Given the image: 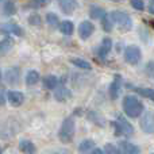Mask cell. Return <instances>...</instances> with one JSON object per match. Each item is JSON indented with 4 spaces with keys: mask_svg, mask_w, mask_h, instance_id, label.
Segmentation results:
<instances>
[{
    "mask_svg": "<svg viewBox=\"0 0 154 154\" xmlns=\"http://www.w3.org/2000/svg\"><path fill=\"white\" fill-rule=\"evenodd\" d=\"M123 109L125 114L130 118H138L143 112V104L139 99H137L133 95H127L123 100Z\"/></svg>",
    "mask_w": 154,
    "mask_h": 154,
    "instance_id": "6da1fadb",
    "label": "cell"
},
{
    "mask_svg": "<svg viewBox=\"0 0 154 154\" xmlns=\"http://www.w3.org/2000/svg\"><path fill=\"white\" fill-rule=\"evenodd\" d=\"M75 119L72 116L66 118V119L62 122L61 128H60L58 133V138L62 143H70L73 141V137H75Z\"/></svg>",
    "mask_w": 154,
    "mask_h": 154,
    "instance_id": "7a4b0ae2",
    "label": "cell"
},
{
    "mask_svg": "<svg viewBox=\"0 0 154 154\" xmlns=\"http://www.w3.org/2000/svg\"><path fill=\"white\" fill-rule=\"evenodd\" d=\"M109 15H111L114 23H116L122 31H130V30L133 29V22H131V18L127 12L114 11V12H111Z\"/></svg>",
    "mask_w": 154,
    "mask_h": 154,
    "instance_id": "3957f363",
    "label": "cell"
},
{
    "mask_svg": "<svg viewBox=\"0 0 154 154\" xmlns=\"http://www.w3.org/2000/svg\"><path fill=\"white\" fill-rule=\"evenodd\" d=\"M112 126L116 128V134H123V135H133L134 134V127L123 116H118V120L112 123Z\"/></svg>",
    "mask_w": 154,
    "mask_h": 154,
    "instance_id": "277c9868",
    "label": "cell"
},
{
    "mask_svg": "<svg viewBox=\"0 0 154 154\" xmlns=\"http://www.w3.org/2000/svg\"><path fill=\"white\" fill-rule=\"evenodd\" d=\"M142 58V53L141 49L138 46H128L125 50V60L128 62L130 65H137L139 64Z\"/></svg>",
    "mask_w": 154,
    "mask_h": 154,
    "instance_id": "5b68a950",
    "label": "cell"
},
{
    "mask_svg": "<svg viewBox=\"0 0 154 154\" xmlns=\"http://www.w3.org/2000/svg\"><path fill=\"white\" fill-rule=\"evenodd\" d=\"M141 127L146 134H152L154 130V119H153V112L147 111L146 114L142 116L141 119Z\"/></svg>",
    "mask_w": 154,
    "mask_h": 154,
    "instance_id": "8992f818",
    "label": "cell"
},
{
    "mask_svg": "<svg viewBox=\"0 0 154 154\" xmlns=\"http://www.w3.org/2000/svg\"><path fill=\"white\" fill-rule=\"evenodd\" d=\"M93 31H95V26H93L89 20H84V22H81V23H80L79 35H80V38H81V39H84V41L88 39V38L93 34Z\"/></svg>",
    "mask_w": 154,
    "mask_h": 154,
    "instance_id": "52a82bcc",
    "label": "cell"
},
{
    "mask_svg": "<svg viewBox=\"0 0 154 154\" xmlns=\"http://www.w3.org/2000/svg\"><path fill=\"white\" fill-rule=\"evenodd\" d=\"M58 5L65 15H72L79 7L77 0H58Z\"/></svg>",
    "mask_w": 154,
    "mask_h": 154,
    "instance_id": "ba28073f",
    "label": "cell"
},
{
    "mask_svg": "<svg viewBox=\"0 0 154 154\" xmlns=\"http://www.w3.org/2000/svg\"><path fill=\"white\" fill-rule=\"evenodd\" d=\"M120 89H122V77L119 75H115L114 81H112L111 85H109V96H111L112 100L119 97Z\"/></svg>",
    "mask_w": 154,
    "mask_h": 154,
    "instance_id": "9c48e42d",
    "label": "cell"
},
{
    "mask_svg": "<svg viewBox=\"0 0 154 154\" xmlns=\"http://www.w3.org/2000/svg\"><path fill=\"white\" fill-rule=\"evenodd\" d=\"M119 152L123 154H141V149L135 146L134 143H130L127 141H120L119 142Z\"/></svg>",
    "mask_w": 154,
    "mask_h": 154,
    "instance_id": "30bf717a",
    "label": "cell"
},
{
    "mask_svg": "<svg viewBox=\"0 0 154 154\" xmlns=\"http://www.w3.org/2000/svg\"><path fill=\"white\" fill-rule=\"evenodd\" d=\"M8 101H10L14 107H19L23 104L24 96L20 91H10V92H8Z\"/></svg>",
    "mask_w": 154,
    "mask_h": 154,
    "instance_id": "8fae6325",
    "label": "cell"
},
{
    "mask_svg": "<svg viewBox=\"0 0 154 154\" xmlns=\"http://www.w3.org/2000/svg\"><path fill=\"white\" fill-rule=\"evenodd\" d=\"M4 79L8 84H18L19 79H20V72H19L18 68H11L5 72Z\"/></svg>",
    "mask_w": 154,
    "mask_h": 154,
    "instance_id": "7c38bea8",
    "label": "cell"
},
{
    "mask_svg": "<svg viewBox=\"0 0 154 154\" xmlns=\"http://www.w3.org/2000/svg\"><path fill=\"white\" fill-rule=\"evenodd\" d=\"M0 31H2V32H10V34H15V35H18V37L23 35L22 29L18 26V24H14V23L0 24Z\"/></svg>",
    "mask_w": 154,
    "mask_h": 154,
    "instance_id": "4fadbf2b",
    "label": "cell"
},
{
    "mask_svg": "<svg viewBox=\"0 0 154 154\" xmlns=\"http://www.w3.org/2000/svg\"><path fill=\"white\" fill-rule=\"evenodd\" d=\"M19 150L26 154H34L37 152V147L32 143L31 141H27V139H23V141L19 142Z\"/></svg>",
    "mask_w": 154,
    "mask_h": 154,
    "instance_id": "5bb4252c",
    "label": "cell"
},
{
    "mask_svg": "<svg viewBox=\"0 0 154 154\" xmlns=\"http://www.w3.org/2000/svg\"><path fill=\"white\" fill-rule=\"evenodd\" d=\"M111 49H112V39H109V38H104V39L101 41L100 48H99V56L106 57L107 54L111 51Z\"/></svg>",
    "mask_w": 154,
    "mask_h": 154,
    "instance_id": "9a60e30c",
    "label": "cell"
},
{
    "mask_svg": "<svg viewBox=\"0 0 154 154\" xmlns=\"http://www.w3.org/2000/svg\"><path fill=\"white\" fill-rule=\"evenodd\" d=\"M70 96H72L70 95V91L65 87H60L56 91V93H54V97L58 101H66L68 99H70Z\"/></svg>",
    "mask_w": 154,
    "mask_h": 154,
    "instance_id": "2e32d148",
    "label": "cell"
},
{
    "mask_svg": "<svg viewBox=\"0 0 154 154\" xmlns=\"http://www.w3.org/2000/svg\"><path fill=\"white\" fill-rule=\"evenodd\" d=\"M14 46V41L12 38H5V39L0 41V57L5 56L7 53H10V50Z\"/></svg>",
    "mask_w": 154,
    "mask_h": 154,
    "instance_id": "e0dca14e",
    "label": "cell"
},
{
    "mask_svg": "<svg viewBox=\"0 0 154 154\" xmlns=\"http://www.w3.org/2000/svg\"><path fill=\"white\" fill-rule=\"evenodd\" d=\"M104 15H106V11H104V8L99 7V5H91V8H89V16L92 19H101Z\"/></svg>",
    "mask_w": 154,
    "mask_h": 154,
    "instance_id": "ac0fdd59",
    "label": "cell"
},
{
    "mask_svg": "<svg viewBox=\"0 0 154 154\" xmlns=\"http://www.w3.org/2000/svg\"><path fill=\"white\" fill-rule=\"evenodd\" d=\"M128 88L133 89L134 92L139 93L141 96H145V97L150 99V100H153L154 99V91L150 89V88H134V87H131V85H128Z\"/></svg>",
    "mask_w": 154,
    "mask_h": 154,
    "instance_id": "d6986e66",
    "label": "cell"
},
{
    "mask_svg": "<svg viewBox=\"0 0 154 154\" xmlns=\"http://www.w3.org/2000/svg\"><path fill=\"white\" fill-rule=\"evenodd\" d=\"M57 85H58V79L56 76L49 75V76L43 77V87L46 89H54Z\"/></svg>",
    "mask_w": 154,
    "mask_h": 154,
    "instance_id": "ffe728a7",
    "label": "cell"
},
{
    "mask_svg": "<svg viewBox=\"0 0 154 154\" xmlns=\"http://www.w3.org/2000/svg\"><path fill=\"white\" fill-rule=\"evenodd\" d=\"M93 147H95V142H93L92 139H85V141H82L81 143L79 145V152L81 154H85V153L91 152Z\"/></svg>",
    "mask_w": 154,
    "mask_h": 154,
    "instance_id": "44dd1931",
    "label": "cell"
},
{
    "mask_svg": "<svg viewBox=\"0 0 154 154\" xmlns=\"http://www.w3.org/2000/svg\"><path fill=\"white\" fill-rule=\"evenodd\" d=\"M101 26H103L104 31L106 32H109L112 31V27H114V20H112L111 15L109 14H106V15L101 18Z\"/></svg>",
    "mask_w": 154,
    "mask_h": 154,
    "instance_id": "7402d4cb",
    "label": "cell"
},
{
    "mask_svg": "<svg viewBox=\"0 0 154 154\" xmlns=\"http://www.w3.org/2000/svg\"><path fill=\"white\" fill-rule=\"evenodd\" d=\"M73 29H75V26H73V23L69 20H64L61 24H60V30H61V32L65 35H72Z\"/></svg>",
    "mask_w": 154,
    "mask_h": 154,
    "instance_id": "603a6c76",
    "label": "cell"
},
{
    "mask_svg": "<svg viewBox=\"0 0 154 154\" xmlns=\"http://www.w3.org/2000/svg\"><path fill=\"white\" fill-rule=\"evenodd\" d=\"M39 80V73L37 70H29V73L26 75V82L29 85H34Z\"/></svg>",
    "mask_w": 154,
    "mask_h": 154,
    "instance_id": "cb8c5ba5",
    "label": "cell"
},
{
    "mask_svg": "<svg viewBox=\"0 0 154 154\" xmlns=\"http://www.w3.org/2000/svg\"><path fill=\"white\" fill-rule=\"evenodd\" d=\"M70 62H72L73 65H76L77 68H81V69H91V64L88 61H85V60H82V58H72L70 60Z\"/></svg>",
    "mask_w": 154,
    "mask_h": 154,
    "instance_id": "d4e9b609",
    "label": "cell"
},
{
    "mask_svg": "<svg viewBox=\"0 0 154 154\" xmlns=\"http://www.w3.org/2000/svg\"><path fill=\"white\" fill-rule=\"evenodd\" d=\"M3 12H4V15H14L15 14V4H14V2H11V0H7V2H4V7H3Z\"/></svg>",
    "mask_w": 154,
    "mask_h": 154,
    "instance_id": "484cf974",
    "label": "cell"
},
{
    "mask_svg": "<svg viewBox=\"0 0 154 154\" xmlns=\"http://www.w3.org/2000/svg\"><path fill=\"white\" fill-rule=\"evenodd\" d=\"M46 22H48L50 26H53V27H57L58 26V16L56 15V14H53V12H49L48 15H46Z\"/></svg>",
    "mask_w": 154,
    "mask_h": 154,
    "instance_id": "4316f807",
    "label": "cell"
},
{
    "mask_svg": "<svg viewBox=\"0 0 154 154\" xmlns=\"http://www.w3.org/2000/svg\"><path fill=\"white\" fill-rule=\"evenodd\" d=\"M104 152H106V154H120L119 149L111 143H107L106 146H104Z\"/></svg>",
    "mask_w": 154,
    "mask_h": 154,
    "instance_id": "83f0119b",
    "label": "cell"
},
{
    "mask_svg": "<svg viewBox=\"0 0 154 154\" xmlns=\"http://www.w3.org/2000/svg\"><path fill=\"white\" fill-rule=\"evenodd\" d=\"M29 23L32 24V26H41L42 24V20H41V16L39 15H30L29 18Z\"/></svg>",
    "mask_w": 154,
    "mask_h": 154,
    "instance_id": "f1b7e54d",
    "label": "cell"
},
{
    "mask_svg": "<svg viewBox=\"0 0 154 154\" xmlns=\"http://www.w3.org/2000/svg\"><path fill=\"white\" fill-rule=\"evenodd\" d=\"M48 3H50V0H31V2H30V5H31L32 8H39V7L46 5Z\"/></svg>",
    "mask_w": 154,
    "mask_h": 154,
    "instance_id": "f546056e",
    "label": "cell"
},
{
    "mask_svg": "<svg viewBox=\"0 0 154 154\" xmlns=\"http://www.w3.org/2000/svg\"><path fill=\"white\" fill-rule=\"evenodd\" d=\"M131 5H133L135 10H138V11L145 10V3H143V0H131Z\"/></svg>",
    "mask_w": 154,
    "mask_h": 154,
    "instance_id": "4dcf8cb0",
    "label": "cell"
},
{
    "mask_svg": "<svg viewBox=\"0 0 154 154\" xmlns=\"http://www.w3.org/2000/svg\"><path fill=\"white\" fill-rule=\"evenodd\" d=\"M5 103V91L4 88H0V106H4Z\"/></svg>",
    "mask_w": 154,
    "mask_h": 154,
    "instance_id": "1f68e13d",
    "label": "cell"
},
{
    "mask_svg": "<svg viewBox=\"0 0 154 154\" xmlns=\"http://www.w3.org/2000/svg\"><path fill=\"white\" fill-rule=\"evenodd\" d=\"M153 62H149V64H147V70H149V72H147V75H149L150 77L153 76Z\"/></svg>",
    "mask_w": 154,
    "mask_h": 154,
    "instance_id": "d6a6232c",
    "label": "cell"
},
{
    "mask_svg": "<svg viewBox=\"0 0 154 154\" xmlns=\"http://www.w3.org/2000/svg\"><path fill=\"white\" fill-rule=\"evenodd\" d=\"M91 154H103V150L97 149V147H93V149L91 150Z\"/></svg>",
    "mask_w": 154,
    "mask_h": 154,
    "instance_id": "836d02e7",
    "label": "cell"
},
{
    "mask_svg": "<svg viewBox=\"0 0 154 154\" xmlns=\"http://www.w3.org/2000/svg\"><path fill=\"white\" fill-rule=\"evenodd\" d=\"M149 12L153 14L154 12V8H153V0H150V4H149Z\"/></svg>",
    "mask_w": 154,
    "mask_h": 154,
    "instance_id": "e575fe53",
    "label": "cell"
},
{
    "mask_svg": "<svg viewBox=\"0 0 154 154\" xmlns=\"http://www.w3.org/2000/svg\"><path fill=\"white\" fill-rule=\"evenodd\" d=\"M111 2H116V3H119V2H123V0H111Z\"/></svg>",
    "mask_w": 154,
    "mask_h": 154,
    "instance_id": "d590c367",
    "label": "cell"
},
{
    "mask_svg": "<svg viewBox=\"0 0 154 154\" xmlns=\"http://www.w3.org/2000/svg\"><path fill=\"white\" fill-rule=\"evenodd\" d=\"M0 154H3V152H2V147H0Z\"/></svg>",
    "mask_w": 154,
    "mask_h": 154,
    "instance_id": "8d00e7d4",
    "label": "cell"
},
{
    "mask_svg": "<svg viewBox=\"0 0 154 154\" xmlns=\"http://www.w3.org/2000/svg\"><path fill=\"white\" fill-rule=\"evenodd\" d=\"M0 80H2V72H0Z\"/></svg>",
    "mask_w": 154,
    "mask_h": 154,
    "instance_id": "74e56055",
    "label": "cell"
},
{
    "mask_svg": "<svg viewBox=\"0 0 154 154\" xmlns=\"http://www.w3.org/2000/svg\"><path fill=\"white\" fill-rule=\"evenodd\" d=\"M0 2H2V0H0Z\"/></svg>",
    "mask_w": 154,
    "mask_h": 154,
    "instance_id": "f35d334b",
    "label": "cell"
}]
</instances>
